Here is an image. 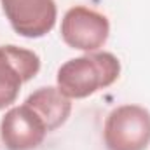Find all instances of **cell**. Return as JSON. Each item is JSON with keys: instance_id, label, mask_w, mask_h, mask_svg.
<instances>
[{"instance_id": "2", "label": "cell", "mask_w": 150, "mask_h": 150, "mask_svg": "<svg viewBox=\"0 0 150 150\" xmlns=\"http://www.w3.org/2000/svg\"><path fill=\"white\" fill-rule=\"evenodd\" d=\"M108 150H145L150 145V112L140 105H120L108 113L103 129Z\"/></svg>"}, {"instance_id": "3", "label": "cell", "mask_w": 150, "mask_h": 150, "mask_svg": "<svg viewBox=\"0 0 150 150\" xmlns=\"http://www.w3.org/2000/svg\"><path fill=\"white\" fill-rule=\"evenodd\" d=\"M108 33L110 23L107 16L84 5L68 9L61 19V38L68 47L77 51H98L105 45Z\"/></svg>"}, {"instance_id": "1", "label": "cell", "mask_w": 150, "mask_h": 150, "mask_svg": "<svg viewBox=\"0 0 150 150\" xmlns=\"http://www.w3.org/2000/svg\"><path fill=\"white\" fill-rule=\"evenodd\" d=\"M119 75V58L107 51H94L63 63L56 74V84L70 100H82L110 87Z\"/></svg>"}, {"instance_id": "7", "label": "cell", "mask_w": 150, "mask_h": 150, "mask_svg": "<svg viewBox=\"0 0 150 150\" xmlns=\"http://www.w3.org/2000/svg\"><path fill=\"white\" fill-rule=\"evenodd\" d=\"M25 103L30 105L44 119L49 133L61 127L72 113V100L65 96L58 89V86L56 87L52 86L38 87L37 91H33L25 100Z\"/></svg>"}, {"instance_id": "6", "label": "cell", "mask_w": 150, "mask_h": 150, "mask_svg": "<svg viewBox=\"0 0 150 150\" xmlns=\"http://www.w3.org/2000/svg\"><path fill=\"white\" fill-rule=\"evenodd\" d=\"M47 133L44 119L26 103L7 110L0 122V138L7 150H35Z\"/></svg>"}, {"instance_id": "4", "label": "cell", "mask_w": 150, "mask_h": 150, "mask_svg": "<svg viewBox=\"0 0 150 150\" xmlns=\"http://www.w3.org/2000/svg\"><path fill=\"white\" fill-rule=\"evenodd\" d=\"M40 70L37 52L18 47L0 45V110L11 107L23 87Z\"/></svg>"}, {"instance_id": "5", "label": "cell", "mask_w": 150, "mask_h": 150, "mask_svg": "<svg viewBox=\"0 0 150 150\" xmlns=\"http://www.w3.org/2000/svg\"><path fill=\"white\" fill-rule=\"evenodd\" d=\"M12 30L25 38L47 35L58 19L54 0H0Z\"/></svg>"}]
</instances>
